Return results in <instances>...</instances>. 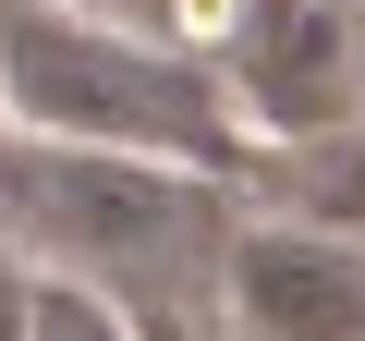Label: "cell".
<instances>
[{"mask_svg": "<svg viewBox=\"0 0 365 341\" xmlns=\"http://www.w3.org/2000/svg\"><path fill=\"white\" fill-rule=\"evenodd\" d=\"M0 208L13 232H37L61 256V280L110 292V305H182L220 244V170H170V158H122V146H61V134H0Z\"/></svg>", "mask_w": 365, "mask_h": 341, "instance_id": "1", "label": "cell"}, {"mask_svg": "<svg viewBox=\"0 0 365 341\" xmlns=\"http://www.w3.org/2000/svg\"><path fill=\"white\" fill-rule=\"evenodd\" d=\"M0 110L13 134H61V146H122V158H170V170H232V98L122 25H86L61 0H0Z\"/></svg>", "mask_w": 365, "mask_h": 341, "instance_id": "2", "label": "cell"}, {"mask_svg": "<svg viewBox=\"0 0 365 341\" xmlns=\"http://www.w3.org/2000/svg\"><path fill=\"white\" fill-rule=\"evenodd\" d=\"M232 341H365V244L329 232H232L220 244Z\"/></svg>", "mask_w": 365, "mask_h": 341, "instance_id": "3", "label": "cell"}, {"mask_svg": "<svg viewBox=\"0 0 365 341\" xmlns=\"http://www.w3.org/2000/svg\"><path fill=\"white\" fill-rule=\"evenodd\" d=\"M244 61H256V110L268 122H329L353 98V37L329 0H268L244 25Z\"/></svg>", "mask_w": 365, "mask_h": 341, "instance_id": "4", "label": "cell"}, {"mask_svg": "<svg viewBox=\"0 0 365 341\" xmlns=\"http://www.w3.org/2000/svg\"><path fill=\"white\" fill-rule=\"evenodd\" d=\"M25 341H146V329H134V305H110V292H86V280H37Z\"/></svg>", "mask_w": 365, "mask_h": 341, "instance_id": "5", "label": "cell"}, {"mask_svg": "<svg viewBox=\"0 0 365 341\" xmlns=\"http://www.w3.org/2000/svg\"><path fill=\"white\" fill-rule=\"evenodd\" d=\"M25 305H37V280L13 268V244H0V341H25Z\"/></svg>", "mask_w": 365, "mask_h": 341, "instance_id": "6", "label": "cell"}]
</instances>
